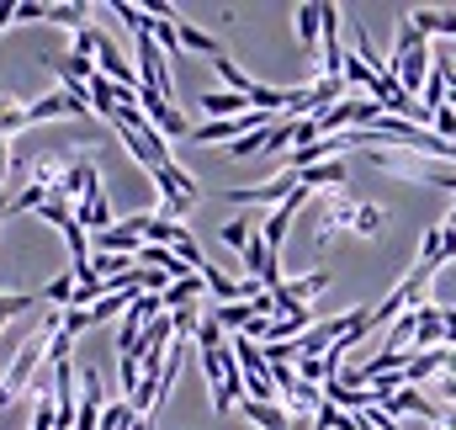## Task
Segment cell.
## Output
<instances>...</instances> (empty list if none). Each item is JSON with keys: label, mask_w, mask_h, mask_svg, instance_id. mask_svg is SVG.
<instances>
[{"label": "cell", "mask_w": 456, "mask_h": 430, "mask_svg": "<svg viewBox=\"0 0 456 430\" xmlns=\"http://www.w3.org/2000/svg\"><path fill=\"white\" fill-rule=\"evenodd\" d=\"M371 165L398 176V181H414V186H441V192H456V165H441V160H425V154H409L398 144H377L371 149Z\"/></svg>", "instance_id": "cell-1"}, {"label": "cell", "mask_w": 456, "mask_h": 430, "mask_svg": "<svg viewBox=\"0 0 456 430\" xmlns=\"http://www.w3.org/2000/svg\"><path fill=\"white\" fill-rule=\"evenodd\" d=\"M297 192V176L281 165L271 181H255V186H224V197L233 203V208H281L287 197Z\"/></svg>", "instance_id": "cell-2"}, {"label": "cell", "mask_w": 456, "mask_h": 430, "mask_svg": "<svg viewBox=\"0 0 456 430\" xmlns=\"http://www.w3.org/2000/svg\"><path fill=\"white\" fill-rule=\"evenodd\" d=\"M387 70L398 75V86H403V96H419V91H425V80H430V70H436V54H430V37H419L414 48H393V59H387Z\"/></svg>", "instance_id": "cell-3"}, {"label": "cell", "mask_w": 456, "mask_h": 430, "mask_svg": "<svg viewBox=\"0 0 456 430\" xmlns=\"http://www.w3.org/2000/svg\"><path fill=\"white\" fill-rule=\"evenodd\" d=\"M355 197L350 192H330L324 203H319V223H314V250H330L335 244V234H345L350 223H355Z\"/></svg>", "instance_id": "cell-4"}, {"label": "cell", "mask_w": 456, "mask_h": 430, "mask_svg": "<svg viewBox=\"0 0 456 430\" xmlns=\"http://www.w3.org/2000/svg\"><path fill=\"white\" fill-rule=\"evenodd\" d=\"M308 197H314V192H303V186H297V192H292V197H287L281 208H271V213H265V223H260V239H265V250H271V255H281V250H287L292 218H297V208H303Z\"/></svg>", "instance_id": "cell-5"}, {"label": "cell", "mask_w": 456, "mask_h": 430, "mask_svg": "<svg viewBox=\"0 0 456 430\" xmlns=\"http://www.w3.org/2000/svg\"><path fill=\"white\" fill-rule=\"evenodd\" d=\"M319 293H330V271H324V266H314L308 277L281 282L271 298H276V309H287V303H292V309H314V298H319Z\"/></svg>", "instance_id": "cell-6"}, {"label": "cell", "mask_w": 456, "mask_h": 430, "mask_svg": "<svg viewBox=\"0 0 456 430\" xmlns=\"http://www.w3.org/2000/svg\"><path fill=\"white\" fill-rule=\"evenodd\" d=\"M75 223L86 228V234H107L117 218H112V203H107V186H91L80 203H75Z\"/></svg>", "instance_id": "cell-7"}, {"label": "cell", "mask_w": 456, "mask_h": 430, "mask_svg": "<svg viewBox=\"0 0 456 430\" xmlns=\"http://www.w3.org/2000/svg\"><path fill=\"white\" fill-rule=\"evenodd\" d=\"M441 303L430 298L425 309H414V351H446V324H441Z\"/></svg>", "instance_id": "cell-8"}, {"label": "cell", "mask_w": 456, "mask_h": 430, "mask_svg": "<svg viewBox=\"0 0 456 430\" xmlns=\"http://www.w3.org/2000/svg\"><path fill=\"white\" fill-rule=\"evenodd\" d=\"M69 165H75V160H69L64 149H48V154H37V160L27 165V176H32V186H43V192L53 197V186L69 176Z\"/></svg>", "instance_id": "cell-9"}, {"label": "cell", "mask_w": 456, "mask_h": 430, "mask_svg": "<svg viewBox=\"0 0 456 430\" xmlns=\"http://www.w3.org/2000/svg\"><path fill=\"white\" fill-rule=\"evenodd\" d=\"M303 192H345V160H324V165H308V170H292Z\"/></svg>", "instance_id": "cell-10"}, {"label": "cell", "mask_w": 456, "mask_h": 430, "mask_svg": "<svg viewBox=\"0 0 456 430\" xmlns=\"http://www.w3.org/2000/svg\"><path fill=\"white\" fill-rule=\"evenodd\" d=\"M414 21L419 37H456V11H441V5H419V11H403Z\"/></svg>", "instance_id": "cell-11"}, {"label": "cell", "mask_w": 456, "mask_h": 430, "mask_svg": "<svg viewBox=\"0 0 456 430\" xmlns=\"http://www.w3.org/2000/svg\"><path fill=\"white\" fill-rule=\"evenodd\" d=\"M292 32H297V43L319 59V37H324V5H297L292 11Z\"/></svg>", "instance_id": "cell-12"}, {"label": "cell", "mask_w": 456, "mask_h": 430, "mask_svg": "<svg viewBox=\"0 0 456 430\" xmlns=\"http://www.w3.org/2000/svg\"><path fill=\"white\" fill-rule=\"evenodd\" d=\"M441 266H446V234H441V223H436V228H425V239H419V260H414V271L436 277Z\"/></svg>", "instance_id": "cell-13"}, {"label": "cell", "mask_w": 456, "mask_h": 430, "mask_svg": "<svg viewBox=\"0 0 456 430\" xmlns=\"http://www.w3.org/2000/svg\"><path fill=\"white\" fill-rule=\"evenodd\" d=\"M202 112H208V122H224V117H244L249 107V96H233V91H208L202 96Z\"/></svg>", "instance_id": "cell-14"}, {"label": "cell", "mask_w": 456, "mask_h": 430, "mask_svg": "<svg viewBox=\"0 0 456 430\" xmlns=\"http://www.w3.org/2000/svg\"><path fill=\"white\" fill-rule=\"evenodd\" d=\"M32 122H27V102H16V96H0V149H11V138L16 133H27Z\"/></svg>", "instance_id": "cell-15"}, {"label": "cell", "mask_w": 456, "mask_h": 430, "mask_svg": "<svg viewBox=\"0 0 456 430\" xmlns=\"http://www.w3.org/2000/svg\"><path fill=\"white\" fill-rule=\"evenodd\" d=\"M239 409H244V420H249L255 430H287V426H292L281 404H255V399H239Z\"/></svg>", "instance_id": "cell-16"}, {"label": "cell", "mask_w": 456, "mask_h": 430, "mask_svg": "<svg viewBox=\"0 0 456 430\" xmlns=\"http://www.w3.org/2000/svg\"><path fill=\"white\" fill-rule=\"evenodd\" d=\"M446 91H452V59H436V70H430V80H425V112H441L446 107Z\"/></svg>", "instance_id": "cell-17"}, {"label": "cell", "mask_w": 456, "mask_h": 430, "mask_svg": "<svg viewBox=\"0 0 456 430\" xmlns=\"http://www.w3.org/2000/svg\"><path fill=\"white\" fill-rule=\"evenodd\" d=\"M181 27V54H208V59H224V43L213 37V32H202V27H191V21H175Z\"/></svg>", "instance_id": "cell-18"}, {"label": "cell", "mask_w": 456, "mask_h": 430, "mask_svg": "<svg viewBox=\"0 0 456 430\" xmlns=\"http://www.w3.org/2000/svg\"><path fill=\"white\" fill-rule=\"evenodd\" d=\"M430 377H441V351H414V356L403 361V383L419 388V383H430Z\"/></svg>", "instance_id": "cell-19"}, {"label": "cell", "mask_w": 456, "mask_h": 430, "mask_svg": "<svg viewBox=\"0 0 456 430\" xmlns=\"http://www.w3.org/2000/svg\"><path fill=\"white\" fill-rule=\"evenodd\" d=\"M202 282H208V293H213L218 303H244L239 277H228V271H218V266H202Z\"/></svg>", "instance_id": "cell-20"}, {"label": "cell", "mask_w": 456, "mask_h": 430, "mask_svg": "<svg viewBox=\"0 0 456 430\" xmlns=\"http://www.w3.org/2000/svg\"><path fill=\"white\" fill-rule=\"evenodd\" d=\"M112 16L133 32V37H143L149 27H154V16H149V5H133V0H112Z\"/></svg>", "instance_id": "cell-21"}, {"label": "cell", "mask_w": 456, "mask_h": 430, "mask_svg": "<svg viewBox=\"0 0 456 430\" xmlns=\"http://www.w3.org/2000/svg\"><path fill=\"white\" fill-rule=\"evenodd\" d=\"M86 16H91V5H43V21H53V27H64V32L91 27Z\"/></svg>", "instance_id": "cell-22"}, {"label": "cell", "mask_w": 456, "mask_h": 430, "mask_svg": "<svg viewBox=\"0 0 456 430\" xmlns=\"http://www.w3.org/2000/svg\"><path fill=\"white\" fill-rule=\"evenodd\" d=\"M255 234H260V223H255L249 213H244V218H228L224 228H218V239H224L228 250H244V244H249Z\"/></svg>", "instance_id": "cell-23"}, {"label": "cell", "mask_w": 456, "mask_h": 430, "mask_svg": "<svg viewBox=\"0 0 456 430\" xmlns=\"http://www.w3.org/2000/svg\"><path fill=\"white\" fill-rule=\"evenodd\" d=\"M382 228H387V213H382V208H371V203H361V208H355L350 234H361V239H382Z\"/></svg>", "instance_id": "cell-24"}, {"label": "cell", "mask_w": 456, "mask_h": 430, "mask_svg": "<svg viewBox=\"0 0 456 430\" xmlns=\"http://www.w3.org/2000/svg\"><path fill=\"white\" fill-rule=\"evenodd\" d=\"M345 86H350V96H355V91H371V80H377V70H371V64H366V59H355V54H350V48H345Z\"/></svg>", "instance_id": "cell-25"}, {"label": "cell", "mask_w": 456, "mask_h": 430, "mask_svg": "<svg viewBox=\"0 0 456 430\" xmlns=\"http://www.w3.org/2000/svg\"><path fill=\"white\" fill-rule=\"evenodd\" d=\"M213 70H218V80H224V91H233V96H249V91H255V80H249V75H244V70H239V64H233V59H213Z\"/></svg>", "instance_id": "cell-26"}, {"label": "cell", "mask_w": 456, "mask_h": 430, "mask_svg": "<svg viewBox=\"0 0 456 430\" xmlns=\"http://www.w3.org/2000/svg\"><path fill=\"white\" fill-rule=\"evenodd\" d=\"M133 298H138V293H107V298H102V303H96V309H86V314H91V324L122 319V314H127V309H133Z\"/></svg>", "instance_id": "cell-27"}, {"label": "cell", "mask_w": 456, "mask_h": 430, "mask_svg": "<svg viewBox=\"0 0 456 430\" xmlns=\"http://www.w3.org/2000/svg\"><path fill=\"white\" fill-rule=\"evenodd\" d=\"M208 314L224 324V335H228V329H233V335H244L249 319H255V314H249V303H218V309H208Z\"/></svg>", "instance_id": "cell-28"}, {"label": "cell", "mask_w": 456, "mask_h": 430, "mask_svg": "<svg viewBox=\"0 0 456 430\" xmlns=\"http://www.w3.org/2000/svg\"><path fill=\"white\" fill-rule=\"evenodd\" d=\"M191 345H197V351H224V345H228L224 324L213 319V314H202V324H197V335H191Z\"/></svg>", "instance_id": "cell-29"}, {"label": "cell", "mask_w": 456, "mask_h": 430, "mask_svg": "<svg viewBox=\"0 0 456 430\" xmlns=\"http://www.w3.org/2000/svg\"><path fill=\"white\" fill-rule=\"evenodd\" d=\"M59 234H64V244H69V255H75L69 266H91V234H86L80 223H64Z\"/></svg>", "instance_id": "cell-30"}, {"label": "cell", "mask_w": 456, "mask_h": 430, "mask_svg": "<svg viewBox=\"0 0 456 430\" xmlns=\"http://www.w3.org/2000/svg\"><path fill=\"white\" fill-rule=\"evenodd\" d=\"M69 298H75V271H59V277L43 287V303H48V309H69Z\"/></svg>", "instance_id": "cell-31"}, {"label": "cell", "mask_w": 456, "mask_h": 430, "mask_svg": "<svg viewBox=\"0 0 456 430\" xmlns=\"http://www.w3.org/2000/svg\"><path fill=\"white\" fill-rule=\"evenodd\" d=\"M117 383H122V399H133V393H138V383H143L138 356H117Z\"/></svg>", "instance_id": "cell-32"}, {"label": "cell", "mask_w": 456, "mask_h": 430, "mask_svg": "<svg viewBox=\"0 0 456 430\" xmlns=\"http://www.w3.org/2000/svg\"><path fill=\"white\" fill-rule=\"evenodd\" d=\"M43 203H48V192H43V186H21V192L11 197V213H37Z\"/></svg>", "instance_id": "cell-33"}, {"label": "cell", "mask_w": 456, "mask_h": 430, "mask_svg": "<svg viewBox=\"0 0 456 430\" xmlns=\"http://www.w3.org/2000/svg\"><path fill=\"white\" fill-rule=\"evenodd\" d=\"M32 303H37L32 293H0V324H5V319H16V314H27Z\"/></svg>", "instance_id": "cell-34"}, {"label": "cell", "mask_w": 456, "mask_h": 430, "mask_svg": "<svg viewBox=\"0 0 456 430\" xmlns=\"http://www.w3.org/2000/svg\"><path fill=\"white\" fill-rule=\"evenodd\" d=\"M69 356H75V340H69V335H64V329H59V335H53V340H48V367H64V361H69Z\"/></svg>", "instance_id": "cell-35"}, {"label": "cell", "mask_w": 456, "mask_h": 430, "mask_svg": "<svg viewBox=\"0 0 456 430\" xmlns=\"http://www.w3.org/2000/svg\"><path fill=\"white\" fill-rule=\"evenodd\" d=\"M37 213L48 218V223H53V228H64V223H75V208H69V203H59V197H48V203H43V208H37Z\"/></svg>", "instance_id": "cell-36"}, {"label": "cell", "mask_w": 456, "mask_h": 430, "mask_svg": "<svg viewBox=\"0 0 456 430\" xmlns=\"http://www.w3.org/2000/svg\"><path fill=\"white\" fill-rule=\"evenodd\" d=\"M86 329H91V314H86V309H64V335H69V340H80Z\"/></svg>", "instance_id": "cell-37"}, {"label": "cell", "mask_w": 456, "mask_h": 430, "mask_svg": "<svg viewBox=\"0 0 456 430\" xmlns=\"http://www.w3.org/2000/svg\"><path fill=\"white\" fill-rule=\"evenodd\" d=\"M16 21H43V5H32V0H21V5H16Z\"/></svg>", "instance_id": "cell-38"}, {"label": "cell", "mask_w": 456, "mask_h": 430, "mask_svg": "<svg viewBox=\"0 0 456 430\" xmlns=\"http://www.w3.org/2000/svg\"><path fill=\"white\" fill-rule=\"evenodd\" d=\"M441 399H446V409H456V377L452 372H441Z\"/></svg>", "instance_id": "cell-39"}, {"label": "cell", "mask_w": 456, "mask_h": 430, "mask_svg": "<svg viewBox=\"0 0 456 430\" xmlns=\"http://www.w3.org/2000/svg\"><path fill=\"white\" fill-rule=\"evenodd\" d=\"M441 324H446V351H456V309H446Z\"/></svg>", "instance_id": "cell-40"}, {"label": "cell", "mask_w": 456, "mask_h": 430, "mask_svg": "<svg viewBox=\"0 0 456 430\" xmlns=\"http://www.w3.org/2000/svg\"><path fill=\"white\" fill-rule=\"evenodd\" d=\"M5 181H11V149H0V192H11Z\"/></svg>", "instance_id": "cell-41"}, {"label": "cell", "mask_w": 456, "mask_h": 430, "mask_svg": "<svg viewBox=\"0 0 456 430\" xmlns=\"http://www.w3.org/2000/svg\"><path fill=\"white\" fill-rule=\"evenodd\" d=\"M11 21H16V5H11V0H0V32H5Z\"/></svg>", "instance_id": "cell-42"}, {"label": "cell", "mask_w": 456, "mask_h": 430, "mask_svg": "<svg viewBox=\"0 0 456 430\" xmlns=\"http://www.w3.org/2000/svg\"><path fill=\"white\" fill-rule=\"evenodd\" d=\"M441 234H446V260H456V228H446V223H441Z\"/></svg>", "instance_id": "cell-43"}, {"label": "cell", "mask_w": 456, "mask_h": 430, "mask_svg": "<svg viewBox=\"0 0 456 430\" xmlns=\"http://www.w3.org/2000/svg\"><path fill=\"white\" fill-rule=\"evenodd\" d=\"M287 430H314V420H292Z\"/></svg>", "instance_id": "cell-44"}, {"label": "cell", "mask_w": 456, "mask_h": 430, "mask_svg": "<svg viewBox=\"0 0 456 430\" xmlns=\"http://www.w3.org/2000/svg\"><path fill=\"white\" fill-rule=\"evenodd\" d=\"M133 430H154V420H133Z\"/></svg>", "instance_id": "cell-45"}]
</instances>
